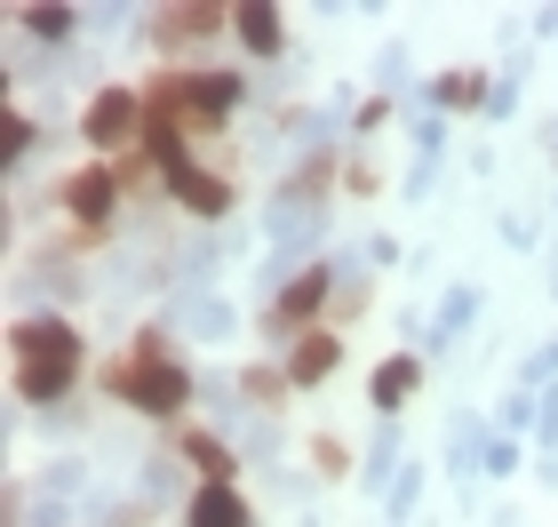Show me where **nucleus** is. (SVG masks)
Instances as JSON below:
<instances>
[{
	"instance_id": "39448f33",
	"label": "nucleus",
	"mask_w": 558,
	"mask_h": 527,
	"mask_svg": "<svg viewBox=\"0 0 558 527\" xmlns=\"http://www.w3.org/2000/svg\"><path fill=\"white\" fill-rule=\"evenodd\" d=\"M327 304H336V272H295V280L288 288H279V304H271V328L279 336H303V320H312V312H327Z\"/></svg>"
},
{
	"instance_id": "f257e3e1",
	"label": "nucleus",
	"mask_w": 558,
	"mask_h": 527,
	"mask_svg": "<svg viewBox=\"0 0 558 527\" xmlns=\"http://www.w3.org/2000/svg\"><path fill=\"white\" fill-rule=\"evenodd\" d=\"M9 344H16V399L57 408V399L81 384V328H72V320H16Z\"/></svg>"
},
{
	"instance_id": "7ed1b4c3",
	"label": "nucleus",
	"mask_w": 558,
	"mask_h": 527,
	"mask_svg": "<svg viewBox=\"0 0 558 527\" xmlns=\"http://www.w3.org/2000/svg\"><path fill=\"white\" fill-rule=\"evenodd\" d=\"M144 88H96L88 96V112H81V136L96 144L105 160H129V144L144 136Z\"/></svg>"
},
{
	"instance_id": "9b49d317",
	"label": "nucleus",
	"mask_w": 558,
	"mask_h": 527,
	"mask_svg": "<svg viewBox=\"0 0 558 527\" xmlns=\"http://www.w3.org/2000/svg\"><path fill=\"white\" fill-rule=\"evenodd\" d=\"M430 105L439 112H471V105H495V81L478 64H463V72H439V81H430Z\"/></svg>"
},
{
	"instance_id": "6e6552de",
	"label": "nucleus",
	"mask_w": 558,
	"mask_h": 527,
	"mask_svg": "<svg viewBox=\"0 0 558 527\" xmlns=\"http://www.w3.org/2000/svg\"><path fill=\"white\" fill-rule=\"evenodd\" d=\"M168 192L184 200L192 216H232V176H216V168H184V176H168Z\"/></svg>"
},
{
	"instance_id": "0eeeda50",
	"label": "nucleus",
	"mask_w": 558,
	"mask_h": 527,
	"mask_svg": "<svg viewBox=\"0 0 558 527\" xmlns=\"http://www.w3.org/2000/svg\"><path fill=\"white\" fill-rule=\"evenodd\" d=\"M232 40L247 57H279V48H288V16H279L271 0H247V9H232Z\"/></svg>"
},
{
	"instance_id": "ddd939ff",
	"label": "nucleus",
	"mask_w": 558,
	"mask_h": 527,
	"mask_svg": "<svg viewBox=\"0 0 558 527\" xmlns=\"http://www.w3.org/2000/svg\"><path fill=\"white\" fill-rule=\"evenodd\" d=\"M184 456H192L199 471H208V488H216V480H232V447H223V440H208V432H184Z\"/></svg>"
},
{
	"instance_id": "f03ea898",
	"label": "nucleus",
	"mask_w": 558,
	"mask_h": 527,
	"mask_svg": "<svg viewBox=\"0 0 558 527\" xmlns=\"http://www.w3.org/2000/svg\"><path fill=\"white\" fill-rule=\"evenodd\" d=\"M105 392H112V399H129V408H144V416H175V408L192 399V375H184V360H168L160 328H144L129 360H112V368H105Z\"/></svg>"
},
{
	"instance_id": "4468645a",
	"label": "nucleus",
	"mask_w": 558,
	"mask_h": 527,
	"mask_svg": "<svg viewBox=\"0 0 558 527\" xmlns=\"http://www.w3.org/2000/svg\"><path fill=\"white\" fill-rule=\"evenodd\" d=\"M16 24L33 40H72V24H81V16H72V9H16Z\"/></svg>"
},
{
	"instance_id": "9d476101",
	"label": "nucleus",
	"mask_w": 558,
	"mask_h": 527,
	"mask_svg": "<svg viewBox=\"0 0 558 527\" xmlns=\"http://www.w3.org/2000/svg\"><path fill=\"white\" fill-rule=\"evenodd\" d=\"M184 527H256V519H247V495L232 480H216V488H199L184 504Z\"/></svg>"
},
{
	"instance_id": "dca6fc26",
	"label": "nucleus",
	"mask_w": 558,
	"mask_h": 527,
	"mask_svg": "<svg viewBox=\"0 0 558 527\" xmlns=\"http://www.w3.org/2000/svg\"><path fill=\"white\" fill-rule=\"evenodd\" d=\"M360 304H367V296H360V280H336V304H327V312H343V320H351Z\"/></svg>"
},
{
	"instance_id": "f8f14e48",
	"label": "nucleus",
	"mask_w": 558,
	"mask_h": 527,
	"mask_svg": "<svg viewBox=\"0 0 558 527\" xmlns=\"http://www.w3.org/2000/svg\"><path fill=\"white\" fill-rule=\"evenodd\" d=\"M415 384H423V360H415V351H399V360H384V368H375L367 399L391 416V408H408V399H415Z\"/></svg>"
},
{
	"instance_id": "20e7f679",
	"label": "nucleus",
	"mask_w": 558,
	"mask_h": 527,
	"mask_svg": "<svg viewBox=\"0 0 558 527\" xmlns=\"http://www.w3.org/2000/svg\"><path fill=\"white\" fill-rule=\"evenodd\" d=\"M120 168L112 160H88V168H72L64 184H57V200H64V216L81 224V240H105V224H112V208H120Z\"/></svg>"
},
{
	"instance_id": "423d86ee",
	"label": "nucleus",
	"mask_w": 558,
	"mask_h": 527,
	"mask_svg": "<svg viewBox=\"0 0 558 527\" xmlns=\"http://www.w3.org/2000/svg\"><path fill=\"white\" fill-rule=\"evenodd\" d=\"M216 24H232V9H208V0H192V9H160V16H151V48H160V57L199 48V40H216Z\"/></svg>"
},
{
	"instance_id": "1a4fd4ad",
	"label": "nucleus",
	"mask_w": 558,
	"mask_h": 527,
	"mask_svg": "<svg viewBox=\"0 0 558 527\" xmlns=\"http://www.w3.org/2000/svg\"><path fill=\"white\" fill-rule=\"evenodd\" d=\"M336 360H343L336 336H327V328H303V336L288 344V384H327V375H336Z\"/></svg>"
},
{
	"instance_id": "2eb2a0df",
	"label": "nucleus",
	"mask_w": 558,
	"mask_h": 527,
	"mask_svg": "<svg viewBox=\"0 0 558 527\" xmlns=\"http://www.w3.org/2000/svg\"><path fill=\"white\" fill-rule=\"evenodd\" d=\"M33 144H40V129L9 105V144H0V168H24V153H33Z\"/></svg>"
}]
</instances>
